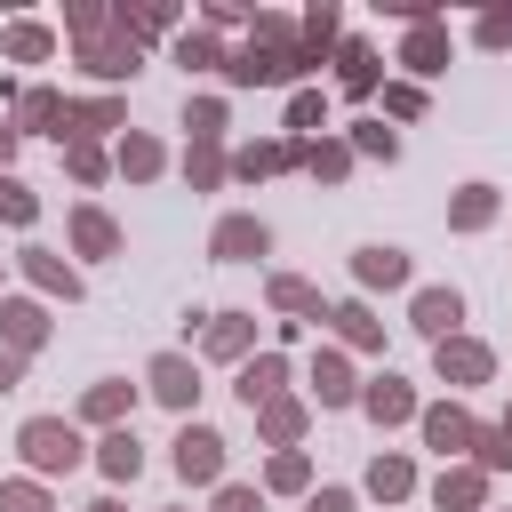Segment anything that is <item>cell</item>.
<instances>
[{
  "label": "cell",
  "instance_id": "ac0fdd59",
  "mask_svg": "<svg viewBox=\"0 0 512 512\" xmlns=\"http://www.w3.org/2000/svg\"><path fill=\"white\" fill-rule=\"evenodd\" d=\"M8 56L40 64V56H48V32H40V24H16V32H8Z\"/></svg>",
  "mask_w": 512,
  "mask_h": 512
},
{
  "label": "cell",
  "instance_id": "3957f363",
  "mask_svg": "<svg viewBox=\"0 0 512 512\" xmlns=\"http://www.w3.org/2000/svg\"><path fill=\"white\" fill-rule=\"evenodd\" d=\"M456 320H464V296H456V288H424V296H416V328H424V336H440V344H448V336H456Z\"/></svg>",
  "mask_w": 512,
  "mask_h": 512
},
{
  "label": "cell",
  "instance_id": "2e32d148",
  "mask_svg": "<svg viewBox=\"0 0 512 512\" xmlns=\"http://www.w3.org/2000/svg\"><path fill=\"white\" fill-rule=\"evenodd\" d=\"M240 344H248V320H240V312H224V320L208 328V352H224V360H232Z\"/></svg>",
  "mask_w": 512,
  "mask_h": 512
},
{
  "label": "cell",
  "instance_id": "d590c367",
  "mask_svg": "<svg viewBox=\"0 0 512 512\" xmlns=\"http://www.w3.org/2000/svg\"><path fill=\"white\" fill-rule=\"evenodd\" d=\"M304 512H352V496H344V488H320V496H312Z\"/></svg>",
  "mask_w": 512,
  "mask_h": 512
},
{
  "label": "cell",
  "instance_id": "9c48e42d",
  "mask_svg": "<svg viewBox=\"0 0 512 512\" xmlns=\"http://www.w3.org/2000/svg\"><path fill=\"white\" fill-rule=\"evenodd\" d=\"M360 280H368V288H400V280H408V256H400V248H360Z\"/></svg>",
  "mask_w": 512,
  "mask_h": 512
},
{
  "label": "cell",
  "instance_id": "d6986e66",
  "mask_svg": "<svg viewBox=\"0 0 512 512\" xmlns=\"http://www.w3.org/2000/svg\"><path fill=\"white\" fill-rule=\"evenodd\" d=\"M408 64H416V72H440V32H432V24H416V40H408Z\"/></svg>",
  "mask_w": 512,
  "mask_h": 512
},
{
  "label": "cell",
  "instance_id": "30bf717a",
  "mask_svg": "<svg viewBox=\"0 0 512 512\" xmlns=\"http://www.w3.org/2000/svg\"><path fill=\"white\" fill-rule=\"evenodd\" d=\"M0 328H8V344H16V352H32V344L48 336V320H40V304H0Z\"/></svg>",
  "mask_w": 512,
  "mask_h": 512
},
{
  "label": "cell",
  "instance_id": "4fadbf2b",
  "mask_svg": "<svg viewBox=\"0 0 512 512\" xmlns=\"http://www.w3.org/2000/svg\"><path fill=\"white\" fill-rule=\"evenodd\" d=\"M104 472H112V480H136V472H144V448H136V432H112V440H104Z\"/></svg>",
  "mask_w": 512,
  "mask_h": 512
},
{
  "label": "cell",
  "instance_id": "ffe728a7",
  "mask_svg": "<svg viewBox=\"0 0 512 512\" xmlns=\"http://www.w3.org/2000/svg\"><path fill=\"white\" fill-rule=\"evenodd\" d=\"M488 216H496V200H488V184H472V192L456 200V224L472 232V224H488Z\"/></svg>",
  "mask_w": 512,
  "mask_h": 512
},
{
  "label": "cell",
  "instance_id": "e0dca14e",
  "mask_svg": "<svg viewBox=\"0 0 512 512\" xmlns=\"http://www.w3.org/2000/svg\"><path fill=\"white\" fill-rule=\"evenodd\" d=\"M448 504H480V472H440V512Z\"/></svg>",
  "mask_w": 512,
  "mask_h": 512
},
{
  "label": "cell",
  "instance_id": "484cf974",
  "mask_svg": "<svg viewBox=\"0 0 512 512\" xmlns=\"http://www.w3.org/2000/svg\"><path fill=\"white\" fill-rule=\"evenodd\" d=\"M32 280H40V288H64V296H72V272H64L56 256H40V248H32Z\"/></svg>",
  "mask_w": 512,
  "mask_h": 512
},
{
  "label": "cell",
  "instance_id": "277c9868",
  "mask_svg": "<svg viewBox=\"0 0 512 512\" xmlns=\"http://www.w3.org/2000/svg\"><path fill=\"white\" fill-rule=\"evenodd\" d=\"M424 440H432L440 456H456V448H472L480 432H472V416H464V408H432V416H424Z\"/></svg>",
  "mask_w": 512,
  "mask_h": 512
},
{
  "label": "cell",
  "instance_id": "1f68e13d",
  "mask_svg": "<svg viewBox=\"0 0 512 512\" xmlns=\"http://www.w3.org/2000/svg\"><path fill=\"white\" fill-rule=\"evenodd\" d=\"M224 128V104H192V136H216Z\"/></svg>",
  "mask_w": 512,
  "mask_h": 512
},
{
  "label": "cell",
  "instance_id": "52a82bcc",
  "mask_svg": "<svg viewBox=\"0 0 512 512\" xmlns=\"http://www.w3.org/2000/svg\"><path fill=\"white\" fill-rule=\"evenodd\" d=\"M152 392H160L168 408H192V392H200V384H192V368H184L176 352H160V360H152Z\"/></svg>",
  "mask_w": 512,
  "mask_h": 512
},
{
  "label": "cell",
  "instance_id": "ab89813d",
  "mask_svg": "<svg viewBox=\"0 0 512 512\" xmlns=\"http://www.w3.org/2000/svg\"><path fill=\"white\" fill-rule=\"evenodd\" d=\"M88 512H120V504H112V496H104V504H88Z\"/></svg>",
  "mask_w": 512,
  "mask_h": 512
},
{
  "label": "cell",
  "instance_id": "f546056e",
  "mask_svg": "<svg viewBox=\"0 0 512 512\" xmlns=\"http://www.w3.org/2000/svg\"><path fill=\"white\" fill-rule=\"evenodd\" d=\"M288 128H320V96H312V88H296V104H288Z\"/></svg>",
  "mask_w": 512,
  "mask_h": 512
},
{
  "label": "cell",
  "instance_id": "8992f818",
  "mask_svg": "<svg viewBox=\"0 0 512 512\" xmlns=\"http://www.w3.org/2000/svg\"><path fill=\"white\" fill-rule=\"evenodd\" d=\"M440 376H456V384H480V376H488V344H464V336H448V344H440Z\"/></svg>",
  "mask_w": 512,
  "mask_h": 512
},
{
  "label": "cell",
  "instance_id": "f1b7e54d",
  "mask_svg": "<svg viewBox=\"0 0 512 512\" xmlns=\"http://www.w3.org/2000/svg\"><path fill=\"white\" fill-rule=\"evenodd\" d=\"M0 512H48V496H40V488H24V480H16V488H0Z\"/></svg>",
  "mask_w": 512,
  "mask_h": 512
},
{
  "label": "cell",
  "instance_id": "ba28073f",
  "mask_svg": "<svg viewBox=\"0 0 512 512\" xmlns=\"http://www.w3.org/2000/svg\"><path fill=\"white\" fill-rule=\"evenodd\" d=\"M368 416H376V424H400V416H416L408 384H400V376H376V384H368Z\"/></svg>",
  "mask_w": 512,
  "mask_h": 512
},
{
  "label": "cell",
  "instance_id": "9a60e30c",
  "mask_svg": "<svg viewBox=\"0 0 512 512\" xmlns=\"http://www.w3.org/2000/svg\"><path fill=\"white\" fill-rule=\"evenodd\" d=\"M344 88H352V96H360V88H376V56H368L360 40L344 48Z\"/></svg>",
  "mask_w": 512,
  "mask_h": 512
},
{
  "label": "cell",
  "instance_id": "8d00e7d4",
  "mask_svg": "<svg viewBox=\"0 0 512 512\" xmlns=\"http://www.w3.org/2000/svg\"><path fill=\"white\" fill-rule=\"evenodd\" d=\"M480 40H488V48H504V40H512V16H488V24H480Z\"/></svg>",
  "mask_w": 512,
  "mask_h": 512
},
{
  "label": "cell",
  "instance_id": "f35d334b",
  "mask_svg": "<svg viewBox=\"0 0 512 512\" xmlns=\"http://www.w3.org/2000/svg\"><path fill=\"white\" fill-rule=\"evenodd\" d=\"M8 152H16V128H0V160H8Z\"/></svg>",
  "mask_w": 512,
  "mask_h": 512
},
{
  "label": "cell",
  "instance_id": "83f0119b",
  "mask_svg": "<svg viewBox=\"0 0 512 512\" xmlns=\"http://www.w3.org/2000/svg\"><path fill=\"white\" fill-rule=\"evenodd\" d=\"M336 328H344V336H352V344H376V320H368V312H360V304H344V312H336Z\"/></svg>",
  "mask_w": 512,
  "mask_h": 512
},
{
  "label": "cell",
  "instance_id": "4316f807",
  "mask_svg": "<svg viewBox=\"0 0 512 512\" xmlns=\"http://www.w3.org/2000/svg\"><path fill=\"white\" fill-rule=\"evenodd\" d=\"M272 304H280V312H312V288H304V280H272Z\"/></svg>",
  "mask_w": 512,
  "mask_h": 512
},
{
  "label": "cell",
  "instance_id": "d6a6232c",
  "mask_svg": "<svg viewBox=\"0 0 512 512\" xmlns=\"http://www.w3.org/2000/svg\"><path fill=\"white\" fill-rule=\"evenodd\" d=\"M120 160H128V176H152V168H160V152H152V144H128Z\"/></svg>",
  "mask_w": 512,
  "mask_h": 512
},
{
  "label": "cell",
  "instance_id": "d4e9b609",
  "mask_svg": "<svg viewBox=\"0 0 512 512\" xmlns=\"http://www.w3.org/2000/svg\"><path fill=\"white\" fill-rule=\"evenodd\" d=\"M24 120H32V128H48V120H64V104H56L48 88H32V96H24Z\"/></svg>",
  "mask_w": 512,
  "mask_h": 512
},
{
  "label": "cell",
  "instance_id": "7402d4cb",
  "mask_svg": "<svg viewBox=\"0 0 512 512\" xmlns=\"http://www.w3.org/2000/svg\"><path fill=\"white\" fill-rule=\"evenodd\" d=\"M280 160H296L288 144H256V152H240V176H264V168H280Z\"/></svg>",
  "mask_w": 512,
  "mask_h": 512
},
{
  "label": "cell",
  "instance_id": "6da1fadb",
  "mask_svg": "<svg viewBox=\"0 0 512 512\" xmlns=\"http://www.w3.org/2000/svg\"><path fill=\"white\" fill-rule=\"evenodd\" d=\"M16 448H24L32 472H72V464H80V432L56 424V416H32V424L16 432Z\"/></svg>",
  "mask_w": 512,
  "mask_h": 512
},
{
  "label": "cell",
  "instance_id": "cb8c5ba5",
  "mask_svg": "<svg viewBox=\"0 0 512 512\" xmlns=\"http://www.w3.org/2000/svg\"><path fill=\"white\" fill-rule=\"evenodd\" d=\"M296 424H304V408H288V400L264 408V432H272V440H296Z\"/></svg>",
  "mask_w": 512,
  "mask_h": 512
},
{
  "label": "cell",
  "instance_id": "e575fe53",
  "mask_svg": "<svg viewBox=\"0 0 512 512\" xmlns=\"http://www.w3.org/2000/svg\"><path fill=\"white\" fill-rule=\"evenodd\" d=\"M216 512H256V488H224V496H216Z\"/></svg>",
  "mask_w": 512,
  "mask_h": 512
},
{
  "label": "cell",
  "instance_id": "7a4b0ae2",
  "mask_svg": "<svg viewBox=\"0 0 512 512\" xmlns=\"http://www.w3.org/2000/svg\"><path fill=\"white\" fill-rule=\"evenodd\" d=\"M176 472H184V480H216V472H224V440L200 432V424H184V432H176Z\"/></svg>",
  "mask_w": 512,
  "mask_h": 512
},
{
  "label": "cell",
  "instance_id": "7c38bea8",
  "mask_svg": "<svg viewBox=\"0 0 512 512\" xmlns=\"http://www.w3.org/2000/svg\"><path fill=\"white\" fill-rule=\"evenodd\" d=\"M272 392H280V352H264V360H248V368H240V400H248V408H256V400H272Z\"/></svg>",
  "mask_w": 512,
  "mask_h": 512
},
{
  "label": "cell",
  "instance_id": "4dcf8cb0",
  "mask_svg": "<svg viewBox=\"0 0 512 512\" xmlns=\"http://www.w3.org/2000/svg\"><path fill=\"white\" fill-rule=\"evenodd\" d=\"M480 464H488V472L512 464V432H480Z\"/></svg>",
  "mask_w": 512,
  "mask_h": 512
},
{
  "label": "cell",
  "instance_id": "603a6c76",
  "mask_svg": "<svg viewBox=\"0 0 512 512\" xmlns=\"http://www.w3.org/2000/svg\"><path fill=\"white\" fill-rule=\"evenodd\" d=\"M120 408H128V392H120V384H96V392H88V416H96V424H112Z\"/></svg>",
  "mask_w": 512,
  "mask_h": 512
},
{
  "label": "cell",
  "instance_id": "8fae6325",
  "mask_svg": "<svg viewBox=\"0 0 512 512\" xmlns=\"http://www.w3.org/2000/svg\"><path fill=\"white\" fill-rule=\"evenodd\" d=\"M72 240H80L88 256H112V248H120V232H112V216H96V208H80V216H72Z\"/></svg>",
  "mask_w": 512,
  "mask_h": 512
},
{
  "label": "cell",
  "instance_id": "836d02e7",
  "mask_svg": "<svg viewBox=\"0 0 512 512\" xmlns=\"http://www.w3.org/2000/svg\"><path fill=\"white\" fill-rule=\"evenodd\" d=\"M272 488H304V456H280L272 464Z\"/></svg>",
  "mask_w": 512,
  "mask_h": 512
},
{
  "label": "cell",
  "instance_id": "44dd1931",
  "mask_svg": "<svg viewBox=\"0 0 512 512\" xmlns=\"http://www.w3.org/2000/svg\"><path fill=\"white\" fill-rule=\"evenodd\" d=\"M312 384H320V400H328V408H336V400H352V376H344V360H320V376H312Z\"/></svg>",
  "mask_w": 512,
  "mask_h": 512
},
{
  "label": "cell",
  "instance_id": "5b68a950",
  "mask_svg": "<svg viewBox=\"0 0 512 512\" xmlns=\"http://www.w3.org/2000/svg\"><path fill=\"white\" fill-rule=\"evenodd\" d=\"M216 256H232V264H240V256H264V224H256V216H224V224H216Z\"/></svg>",
  "mask_w": 512,
  "mask_h": 512
},
{
  "label": "cell",
  "instance_id": "74e56055",
  "mask_svg": "<svg viewBox=\"0 0 512 512\" xmlns=\"http://www.w3.org/2000/svg\"><path fill=\"white\" fill-rule=\"evenodd\" d=\"M0 392H16V352H0Z\"/></svg>",
  "mask_w": 512,
  "mask_h": 512
},
{
  "label": "cell",
  "instance_id": "5bb4252c",
  "mask_svg": "<svg viewBox=\"0 0 512 512\" xmlns=\"http://www.w3.org/2000/svg\"><path fill=\"white\" fill-rule=\"evenodd\" d=\"M368 488H376V496H408V464H400V456H376V464H368Z\"/></svg>",
  "mask_w": 512,
  "mask_h": 512
},
{
  "label": "cell",
  "instance_id": "60d3db41",
  "mask_svg": "<svg viewBox=\"0 0 512 512\" xmlns=\"http://www.w3.org/2000/svg\"><path fill=\"white\" fill-rule=\"evenodd\" d=\"M504 432H512V424H504Z\"/></svg>",
  "mask_w": 512,
  "mask_h": 512
}]
</instances>
